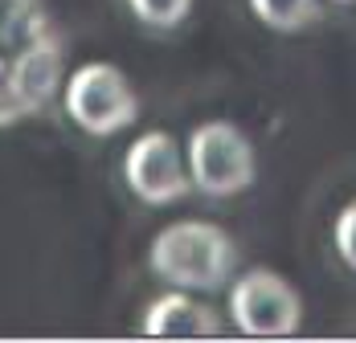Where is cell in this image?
<instances>
[{"label": "cell", "instance_id": "cell-10", "mask_svg": "<svg viewBox=\"0 0 356 343\" xmlns=\"http://www.w3.org/2000/svg\"><path fill=\"white\" fill-rule=\"evenodd\" d=\"M119 4H127V12H131L140 25L168 33V29H180V25L188 21V12H193L197 0H119Z\"/></svg>", "mask_w": 356, "mask_h": 343}, {"label": "cell", "instance_id": "cell-8", "mask_svg": "<svg viewBox=\"0 0 356 343\" xmlns=\"http://www.w3.org/2000/svg\"><path fill=\"white\" fill-rule=\"evenodd\" d=\"M49 29V12L41 0H0V45L21 49Z\"/></svg>", "mask_w": 356, "mask_h": 343}, {"label": "cell", "instance_id": "cell-11", "mask_svg": "<svg viewBox=\"0 0 356 343\" xmlns=\"http://www.w3.org/2000/svg\"><path fill=\"white\" fill-rule=\"evenodd\" d=\"M21 49H25V45H21ZM21 49L0 45V127H13V123L25 119V110L17 103V90H13V58H17Z\"/></svg>", "mask_w": 356, "mask_h": 343}, {"label": "cell", "instance_id": "cell-4", "mask_svg": "<svg viewBox=\"0 0 356 343\" xmlns=\"http://www.w3.org/2000/svg\"><path fill=\"white\" fill-rule=\"evenodd\" d=\"M229 319L242 335L254 340H286L303 323V299L299 290L275 270H246L242 278H229Z\"/></svg>", "mask_w": 356, "mask_h": 343}, {"label": "cell", "instance_id": "cell-12", "mask_svg": "<svg viewBox=\"0 0 356 343\" xmlns=\"http://www.w3.org/2000/svg\"><path fill=\"white\" fill-rule=\"evenodd\" d=\"M332 241H336V253H340V262L356 270V201L336 212V225H332Z\"/></svg>", "mask_w": 356, "mask_h": 343}, {"label": "cell", "instance_id": "cell-3", "mask_svg": "<svg viewBox=\"0 0 356 343\" xmlns=\"http://www.w3.org/2000/svg\"><path fill=\"white\" fill-rule=\"evenodd\" d=\"M62 106L74 127L95 139L119 135L140 119V94L131 78L111 62H86L74 69L62 82Z\"/></svg>", "mask_w": 356, "mask_h": 343}, {"label": "cell", "instance_id": "cell-6", "mask_svg": "<svg viewBox=\"0 0 356 343\" xmlns=\"http://www.w3.org/2000/svg\"><path fill=\"white\" fill-rule=\"evenodd\" d=\"M62 62H66V41L49 25L45 33H37L17 58H13V90L17 103L29 115H41L45 106L62 94Z\"/></svg>", "mask_w": 356, "mask_h": 343}, {"label": "cell", "instance_id": "cell-5", "mask_svg": "<svg viewBox=\"0 0 356 343\" xmlns=\"http://www.w3.org/2000/svg\"><path fill=\"white\" fill-rule=\"evenodd\" d=\"M123 180L143 205H177L193 192L184 147L168 131H143L123 156Z\"/></svg>", "mask_w": 356, "mask_h": 343}, {"label": "cell", "instance_id": "cell-7", "mask_svg": "<svg viewBox=\"0 0 356 343\" xmlns=\"http://www.w3.org/2000/svg\"><path fill=\"white\" fill-rule=\"evenodd\" d=\"M143 331L156 335V340H209L221 331L217 323V310L197 303L193 294L184 290H168L160 299H152L143 310Z\"/></svg>", "mask_w": 356, "mask_h": 343}, {"label": "cell", "instance_id": "cell-13", "mask_svg": "<svg viewBox=\"0 0 356 343\" xmlns=\"http://www.w3.org/2000/svg\"><path fill=\"white\" fill-rule=\"evenodd\" d=\"M332 4H356V0H332Z\"/></svg>", "mask_w": 356, "mask_h": 343}, {"label": "cell", "instance_id": "cell-2", "mask_svg": "<svg viewBox=\"0 0 356 343\" xmlns=\"http://www.w3.org/2000/svg\"><path fill=\"white\" fill-rule=\"evenodd\" d=\"M184 164H188V180L193 192L209 196V201H225L246 192L258 176V156L250 135L229 123V119H205L188 131L184 143Z\"/></svg>", "mask_w": 356, "mask_h": 343}, {"label": "cell", "instance_id": "cell-1", "mask_svg": "<svg viewBox=\"0 0 356 343\" xmlns=\"http://www.w3.org/2000/svg\"><path fill=\"white\" fill-rule=\"evenodd\" d=\"M147 266L180 290H221L238 270V245L213 221H172L152 237Z\"/></svg>", "mask_w": 356, "mask_h": 343}, {"label": "cell", "instance_id": "cell-9", "mask_svg": "<svg viewBox=\"0 0 356 343\" xmlns=\"http://www.w3.org/2000/svg\"><path fill=\"white\" fill-rule=\"evenodd\" d=\"M250 12L275 33H303L323 17L320 0H250Z\"/></svg>", "mask_w": 356, "mask_h": 343}]
</instances>
